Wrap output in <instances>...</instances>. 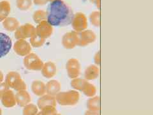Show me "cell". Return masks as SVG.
<instances>
[{
    "label": "cell",
    "instance_id": "3",
    "mask_svg": "<svg viewBox=\"0 0 153 115\" xmlns=\"http://www.w3.org/2000/svg\"><path fill=\"white\" fill-rule=\"evenodd\" d=\"M12 42L7 35L0 33V58L6 56L10 51Z\"/></svg>",
    "mask_w": 153,
    "mask_h": 115
},
{
    "label": "cell",
    "instance_id": "2",
    "mask_svg": "<svg viewBox=\"0 0 153 115\" xmlns=\"http://www.w3.org/2000/svg\"><path fill=\"white\" fill-rule=\"evenodd\" d=\"M79 99V95L74 91L63 92L57 94L56 99L61 105H74L77 102Z\"/></svg>",
    "mask_w": 153,
    "mask_h": 115
},
{
    "label": "cell",
    "instance_id": "6",
    "mask_svg": "<svg viewBox=\"0 0 153 115\" xmlns=\"http://www.w3.org/2000/svg\"><path fill=\"white\" fill-rule=\"evenodd\" d=\"M85 115H99V114L97 112H95V111H88L85 112Z\"/></svg>",
    "mask_w": 153,
    "mask_h": 115
},
{
    "label": "cell",
    "instance_id": "5",
    "mask_svg": "<svg viewBox=\"0 0 153 115\" xmlns=\"http://www.w3.org/2000/svg\"><path fill=\"white\" fill-rule=\"evenodd\" d=\"M82 90L84 91L85 95H86L87 96H89V97H91V96L94 95L95 92H96L94 88L91 85L84 86Z\"/></svg>",
    "mask_w": 153,
    "mask_h": 115
},
{
    "label": "cell",
    "instance_id": "1",
    "mask_svg": "<svg viewBox=\"0 0 153 115\" xmlns=\"http://www.w3.org/2000/svg\"><path fill=\"white\" fill-rule=\"evenodd\" d=\"M47 22L50 25L64 27L71 25L74 14L70 7L62 0H54L50 3L47 11Z\"/></svg>",
    "mask_w": 153,
    "mask_h": 115
},
{
    "label": "cell",
    "instance_id": "4",
    "mask_svg": "<svg viewBox=\"0 0 153 115\" xmlns=\"http://www.w3.org/2000/svg\"><path fill=\"white\" fill-rule=\"evenodd\" d=\"M99 97H97L89 100L88 102V107L89 111L97 112L99 110Z\"/></svg>",
    "mask_w": 153,
    "mask_h": 115
}]
</instances>
